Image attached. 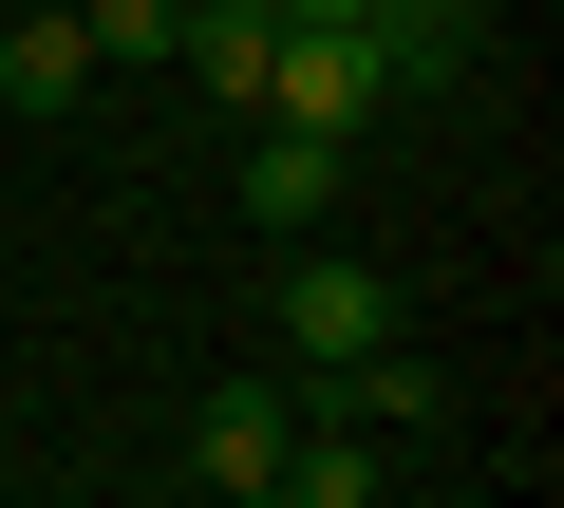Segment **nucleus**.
<instances>
[{
    "instance_id": "obj_12",
    "label": "nucleus",
    "mask_w": 564,
    "mask_h": 508,
    "mask_svg": "<svg viewBox=\"0 0 564 508\" xmlns=\"http://www.w3.org/2000/svg\"><path fill=\"white\" fill-rule=\"evenodd\" d=\"M57 20H76V0H57Z\"/></svg>"
},
{
    "instance_id": "obj_7",
    "label": "nucleus",
    "mask_w": 564,
    "mask_h": 508,
    "mask_svg": "<svg viewBox=\"0 0 564 508\" xmlns=\"http://www.w3.org/2000/svg\"><path fill=\"white\" fill-rule=\"evenodd\" d=\"M76 95H95V39L57 0H20V20H0V114H76Z\"/></svg>"
},
{
    "instance_id": "obj_10",
    "label": "nucleus",
    "mask_w": 564,
    "mask_h": 508,
    "mask_svg": "<svg viewBox=\"0 0 564 508\" xmlns=\"http://www.w3.org/2000/svg\"><path fill=\"white\" fill-rule=\"evenodd\" d=\"M263 20H282V39H302V20H358V0H263Z\"/></svg>"
},
{
    "instance_id": "obj_2",
    "label": "nucleus",
    "mask_w": 564,
    "mask_h": 508,
    "mask_svg": "<svg viewBox=\"0 0 564 508\" xmlns=\"http://www.w3.org/2000/svg\"><path fill=\"white\" fill-rule=\"evenodd\" d=\"M263 114H282V132H339V151H358V132H377V39H358V20H302V39L263 57Z\"/></svg>"
},
{
    "instance_id": "obj_11",
    "label": "nucleus",
    "mask_w": 564,
    "mask_h": 508,
    "mask_svg": "<svg viewBox=\"0 0 564 508\" xmlns=\"http://www.w3.org/2000/svg\"><path fill=\"white\" fill-rule=\"evenodd\" d=\"M226 508H282V489H226Z\"/></svg>"
},
{
    "instance_id": "obj_8",
    "label": "nucleus",
    "mask_w": 564,
    "mask_h": 508,
    "mask_svg": "<svg viewBox=\"0 0 564 508\" xmlns=\"http://www.w3.org/2000/svg\"><path fill=\"white\" fill-rule=\"evenodd\" d=\"M321 396H339V433H414V414H433V358H395V339H377V358H339Z\"/></svg>"
},
{
    "instance_id": "obj_4",
    "label": "nucleus",
    "mask_w": 564,
    "mask_h": 508,
    "mask_svg": "<svg viewBox=\"0 0 564 508\" xmlns=\"http://www.w3.org/2000/svg\"><path fill=\"white\" fill-rule=\"evenodd\" d=\"M282 452H302V396H282V377H226V396L188 414V471H207V489H263Z\"/></svg>"
},
{
    "instance_id": "obj_9",
    "label": "nucleus",
    "mask_w": 564,
    "mask_h": 508,
    "mask_svg": "<svg viewBox=\"0 0 564 508\" xmlns=\"http://www.w3.org/2000/svg\"><path fill=\"white\" fill-rule=\"evenodd\" d=\"M76 39L95 57H170V0H76Z\"/></svg>"
},
{
    "instance_id": "obj_1",
    "label": "nucleus",
    "mask_w": 564,
    "mask_h": 508,
    "mask_svg": "<svg viewBox=\"0 0 564 508\" xmlns=\"http://www.w3.org/2000/svg\"><path fill=\"white\" fill-rule=\"evenodd\" d=\"M377 339H395V283L358 264V245H302V264H282V358L339 377V358H377Z\"/></svg>"
},
{
    "instance_id": "obj_5",
    "label": "nucleus",
    "mask_w": 564,
    "mask_h": 508,
    "mask_svg": "<svg viewBox=\"0 0 564 508\" xmlns=\"http://www.w3.org/2000/svg\"><path fill=\"white\" fill-rule=\"evenodd\" d=\"M321 207H339V132H282V114H263V132H245V226L302 245Z\"/></svg>"
},
{
    "instance_id": "obj_3",
    "label": "nucleus",
    "mask_w": 564,
    "mask_h": 508,
    "mask_svg": "<svg viewBox=\"0 0 564 508\" xmlns=\"http://www.w3.org/2000/svg\"><path fill=\"white\" fill-rule=\"evenodd\" d=\"M358 39H377V95H433L489 57V0H358Z\"/></svg>"
},
{
    "instance_id": "obj_6",
    "label": "nucleus",
    "mask_w": 564,
    "mask_h": 508,
    "mask_svg": "<svg viewBox=\"0 0 564 508\" xmlns=\"http://www.w3.org/2000/svg\"><path fill=\"white\" fill-rule=\"evenodd\" d=\"M170 57H188L226 114H263V57H282V20H263V0H170Z\"/></svg>"
}]
</instances>
